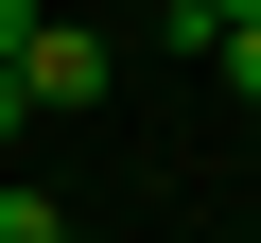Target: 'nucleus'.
<instances>
[{"label": "nucleus", "mask_w": 261, "mask_h": 243, "mask_svg": "<svg viewBox=\"0 0 261 243\" xmlns=\"http://www.w3.org/2000/svg\"><path fill=\"white\" fill-rule=\"evenodd\" d=\"M18 35H35V0H0V70H18Z\"/></svg>", "instance_id": "nucleus-4"}, {"label": "nucleus", "mask_w": 261, "mask_h": 243, "mask_svg": "<svg viewBox=\"0 0 261 243\" xmlns=\"http://www.w3.org/2000/svg\"><path fill=\"white\" fill-rule=\"evenodd\" d=\"M105 70H122V52H105L87 18H35V35H18V87H35V104H105Z\"/></svg>", "instance_id": "nucleus-1"}, {"label": "nucleus", "mask_w": 261, "mask_h": 243, "mask_svg": "<svg viewBox=\"0 0 261 243\" xmlns=\"http://www.w3.org/2000/svg\"><path fill=\"white\" fill-rule=\"evenodd\" d=\"M192 18H209V35H244V18H261V0H192Z\"/></svg>", "instance_id": "nucleus-6"}, {"label": "nucleus", "mask_w": 261, "mask_h": 243, "mask_svg": "<svg viewBox=\"0 0 261 243\" xmlns=\"http://www.w3.org/2000/svg\"><path fill=\"white\" fill-rule=\"evenodd\" d=\"M209 70H226V87L261 104V18H244V35H209Z\"/></svg>", "instance_id": "nucleus-3"}, {"label": "nucleus", "mask_w": 261, "mask_h": 243, "mask_svg": "<svg viewBox=\"0 0 261 243\" xmlns=\"http://www.w3.org/2000/svg\"><path fill=\"white\" fill-rule=\"evenodd\" d=\"M18 122H35V87H18V70H0V139H18Z\"/></svg>", "instance_id": "nucleus-5"}, {"label": "nucleus", "mask_w": 261, "mask_h": 243, "mask_svg": "<svg viewBox=\"0 0 261 243\" xmlns=\"http://www.w3.org/2000/svg\"><path fill=\"white\" fill-rule=\"evenodd\" d=\"M0 243H70V226H53V191H0Z\"/></svg>", "instance_id": "nucleus-2"}]
</instances>
